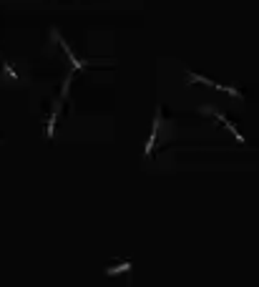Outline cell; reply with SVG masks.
<instances>
[{
    "label": "cell",
    "mask_w": 259,
    "mask_h": 287,
    "mask_svg": "<svg viewBox=\"0 0 259 287\" xmlns=\"http://www.w3.org/2000/svg\"><path fill=\"white\" fill-rule=\"evenodd\" d=\"M53 36H56V41H58V43H61V48H63V51H66V53H68V58H71V63H73V68H76V71H81V68H86V66H88V63H86V61H78V58H76V56H73V51H71V48H68V43H66V41H63V38H61V36H58V33H53Z\"/></svg>",
    "instance_id": "obj_1"
},
{
    "label": "cell",
    "mask_w": 259,
    "mask_h": 287,
    "mask_svg": "<svg viewBox=\"0 0 259 287\" xmlns=\"http://www.w3.org/2000/svg\"><path fill=\"white\" fill-rule=\"evenodd\" d=\"M159 123H161V108H159V111H156V116H154L151 138H149V144H146V157H151V152H154V144H156V136H159Z\"/></svg>",
    "instance_id": "obj_2"
},
{
    "label": "cell",
    "mask_w": 259,
    "mask_h": 287,
    "mask_svg": "<svg viewBox=\"0 0 259 287\" xmlns=\"http://www.w3.org/2000/svg\"><path fill=\"white\" fill-rule=\"evenodd\" d=\"M214 116H216V118H219V121H221V123H224V126H226V128L231 131V133H234V138H236V141H241V144H244V136H241V133L236 131V126H234V123H231V121H229V118H226V116L221 113V111H214Z\"/></svg>",
    "instance_id": "obj_3"
}]
</instances>
